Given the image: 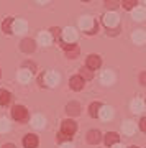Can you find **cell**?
I'll use <instances>...</instances> for the list:
<instances>
[{
	"mask_svg": "<svg viewBox=\"0 0 146 148\" xmlns=\"http://www.w3.org/2000/svg\"><path fill=\"white\" fill-rule=\"evenodd\" d=\"M79 25H81V28L84 32L89 33V35H94V33L99 32V23L94 18H90V16H82L81 21H79Z\"/></svg>",
	"mask_w": 146,
	"mask_h": 148,
	"instance_id": "cell-1",
	"label": "cell"
},
{
	"mask_svg": "<svg viewBox=\"0 0 146 148\" xmlns=\"http://www.w3.org/2000/svg\"><path fill=\"white\" fill-rule=\"evenodd\" d=\"M12 117H13L16 122H21V123L28 122V119H30L28 110H26L23 106H15L13 107V109H12Z\"/></svg>",
	"mask_w": 146,
	"mask_h": 148,
	"instance_id": "cell-2",
	"label": "cell"
},
{
	"mask_svg": "<svg viewBox=\"0 0 146 148\" xmlns=\"http://www.w3.org/2000/svg\"><path fill=\"white\" fill-rule=\"evenodd\" d=\"M61 46L64 48V51H66V56L68 58H71V59H74V58H77L79 56V48L74 45V43H66V41H63V45Z\"/></svg>",
	"mask_w": 146,
	"mask_h": 148,
	"instance_id": "cell-3",
	"label": "cell"
},
{
	"mask_svg": "<svg viewBox=\"0 0 146 148\" xmlns=\"http://www.w3.org/2000/svg\"><path fill=\"white\" fill-rule=\"evenodd\" d=\"M77 130V125H76V122L74 120H64L63 125H61V132L64 135H69V137H72L74 133Z\"/></svg>",
	"mask_w": 146,
	"mask_h": 148,
	"instance_id": "cell-4",
	"label": "cell"
},
{
	"mask_svg": "<svg viewBox=\"0 0 146 148\" xmlns=\"http://www.w3.org/2000/svg\"><path fill=\"white\" fill-rule=\"evenodd\" d=\"M26 28H28V25H26L25 20H13L12 21V33H16V35H21V33L26 32Z\"/></svg>",
	"mask_w": 146,
	"mask_h": 148,
	"instance_id": "cell-5",
	"label": "cell"
},
{
	"mask_svg": "<svg viewBox=\"0 0 146 148\" xmlns=\"http://www.w3.org/2000/svg\"><path fill=\"white\" fill-rule=\"evenodd\" d=\"M104 23L105 27L108 28V30H112V28H117V25H118V16L115 15V13H105L104 15Z\"/></svg>",
	"mask_w": 146,
	"mask_h": 148,
	"instance_id": "cell-6",
	"label": "cell"
},
{
	"mask_svg": "<svg viewBox=\"0 0 146 148\" xmlns=\"http://www.w3.org/2000/svg\"><path fill=\"white\" fill-rule=\"evenodd\" d=\"M20 48H21V51H23V53H33V51H35V48H36V41L31 40V38H25V40L21 41Z\"/></svg>",
	"mask_w": 146,
	"mask_h": 148,
	"instance_id": "cell-7",
	"label": "cell"
},
{
	"mask_svg": "<svg viewBox=\"0 0 146 148\" xmlns=\"http://www.w3.org/2000/svg\"><path fill=\"white\" fill-rule=\"evenodd\" d=\"M44 82H46L49 87H54V86L59 82V74L54 73V71H49V73H46V76H44Z\"/></svg>",
	"mask_w": 146,
	"mask_h": 148,
	"instance_id": "cell-8",
	"label": "cell"
},
{
	"mask_svg": "<svg viewBox=\"0 0 146 148\" xmlns=\"http://www.w3.org/2000/svg\"><path fill=\"white\" fill-rule=\"evenodd\" d=\"M77 40V33H76V30L74 28H66L63 32V41L66 43H74Z\"/></svg>",
	"mask_w": 146,
	"mask_h": 148,
	"instance_id": "cell-9",
	"label": "cell"
},
{
	"mask_svg": "<svg viewBox=\"0 0 146 148\" xmlns=\"http://www.w3.org/2000/svg\"><path fill=\"white\" fill-rule=\"evenodd\" d=\"M23 147H25V148H36L38 147V137H36V135L28 133V135L23 138Z\"/></svg>",
	"mask_w": 146,
	"mask_h": 148,
	"instance_id": "cell-10",
	"label": "cell"
},
{
	"mask_svg": "<svg viewBox=\"0 0 146 148\" xmlns=\"http://www.w3.org/2000/svg\"><path fill=\"white\" fill-rule=\"evenodd\" d=\"M100 64H102V59L97 54H90L87 58V68L89 69H97V68H100Z\"/></svg>",
	"mask_w": 146,
	"mask_h": 148,
	"instance_id": "cell-11",
	"label": "cell"
},
{
	"mask_svg": "<svg viewBox=\"0 0 146 148\" xmlns=\"http://www.w3.org/2000/svg\"><path fill=\"white\" fill-rule=\"evenodd\" d=\"M69 86H71V89H74V90H81L84 87V79L81 76H74V77H71V81H69Z\"/></svg>",
	"mask_w": 146,
	"mask_h": 148,
	"instance_id": "cell-12",
	"label": "cell"
},
{
	"mask_svg": "<svg viewBox=\"0 0 146 148\" xmlns=\"http://www.w3.org/2000/svg\"><path fill=\"white\" fill-rule=\"evenodd\" d=\"M66 112L72 117L79 115V114H81V106H79V102H69L68 106H66Z\"/></svg>",
	"mask_w": 146,
	"mask_h": 148,
	"instance_id": "cell-13",
	"label": "cell"
},
{
	"mask_svg": "<svg viewBox=\"0 0 146 148\" xmlns=\"http://www.w3.org/2000/svg\"><path fill=\"white\" fill-rule=\"evenodd\" d=\"M131 16H133V20H136V21H143L146 18V10L145 8H141V7H135Z\"/></svg>",
	"mask_w": 146,
	"mask_h": 148,
	"instance_id": "cell-14",
	"label": "cell"
},
{
	"mask_svg": "<svg viewBox=\"0 0 146 148\" xmlns=\"http://www.w3.org/2000/svg\"><path fill=\"white\" fill-rule=\"evenodd\" d=\"M31 73L33 71H28V69H20L18 71V81L26 84V82H30L31 81Z\"/></svg>",
	"mask_w": 146,
	"mask_h": 148,
	"instance_id": "cell-15",
	"label": "cell"
},
{
	"mask_svg": "<svg viewBox=\"0 0 146 148\" xmlns=\"http://www.w3.org/2000/svg\"><path fill=\"white\" fill-rule=\"evenodd\" d=\"M100 132L99 130H90L89 133H87V142L90 143V145H97V143L100 142Z\"/></svg>",
	"mask_w": 146,
	"mask_h": 148,
	"instance_id": "cell-16",
	"label": "cell"
},
{
	"mask_svg": "<svg viewBox=\"0 0 146 148\" xmlns=\"http://www.w3.org/2000/svg\"><path fill=\"white\" fill-rule=\"evenodd\" d=\"M99 117L104 119V120H110V119L113 117V109H112V107H104L102 106V109H100V112H99Z\"/></svg>",
	"mask_w": 146,
	"mask_h": 148,
	"instance_id": "cell-17",
	"label": "cell"
},
{
	"mask_svg": "<svg viewBox=\"0 0 146 148\" xmlns=\"http://www.w3.org/2000/svg\"><path fill=\"white\" fill-rule=\"evenodd\" d=\"M113 79H115V76H113V73H112V71H104V73H102V76H100V81H102V84H105V86L112 84V82H113Z\"/></svg>",
	"mask_w": 146,
	"mask_h": 148,
	"instance_id": "cell-18",
	"label": "cell"
},
{
	"mask_svg": "<svg viewBox=\"0 0 146 148\" xmlns=\"http://www.w3.org/2000/svg\"><path fill=\"white\" fill-rule=\"evenodd\" d=\"M131 40H133L136 45H141V43H145V40H146L145 32H143V30H136V32L131 35Z\"/></svg>",
	"mask_w": 146,
	"mask_h": 148,
	"instance_id": "cell-19",
	"label": "cell"
},
{
	"mask_svg": "<svg viewBox=\"0 0 146 148\" xmlns=\"http://www.w3.org/2000/svg\"><path fill=\"white\" fill-rule=\"evenodd\" d=\"M12 101V94L5 89H0V106H7Z\"/></svg>",
	"mask_w": 146,
	"mask_h": 148,
	"instance_id": "cell-20",
	"label": "cell"
},
{
	"mask_svg": "<svg viewBox=\"0 0 146 148\" xmlns=\"http://www.w3.org/2000/svg\"><path fill=\"white\" fill-rule=\"evenodd\" d=\"M118 133H115V132H108L107 133V135H105V143H107V145H115V143L118 142Z\"/></svg>",
	"mask_w": 146,
	"mask_h": 148,
	"instance_id": "cell-21",
	"label": "cell"
},
{
	"mask_svg": "<svg viewBox=\"0 0 146 148\" xmlns=\"http://www.w3.org/2000/svg\"><path fill=\"white\" fill-rule=\"evenodd\" d=\"M31 123L35 128H43L44 127V123H46V120H44V117L43 115H35L31 119Z\"/></svg>",
	"mask_w": 146,
	"mask_h": 148,
	"instance_id": "cell-22",
	"label": "cell"
},
{
	"mask_svg": "<svg viewBox=\"0 0 146 148\" xmlns=\"http://www.w3.org/2000/svg\"><path fill=\"white\" fill-rule=\"evenodd\" d=\"M100 109H102V104H100V102H92V104H90V107H89L90 117H94V119H95V117L99 115Z\"/></svg>",
	"mask_w": 146,
	"mask_h": 148,
	"instance_id": "cell-23",
	"label": "cell"
},
{
	"mask_svg": "<svg viewBox=\"0 0 146 148\" xmlns=\"http://www.w3.org/2000/svg\"><path fill=\"white\" fill-rule=\"evenodd\" d=\"M38 41H40V45H43V46H48V45H51V35L46 32L40 33V36H38Z\"/></svg>",
	"mask_w": 146,
	"mask_h": 148,
	"instance_id": "cell-24",
	"label": "cell"
},
{
	"mask_svg": "<svg viewBox=\"0 0 146 148\" xmlns=\"http://www.w3.org/2000/svg\"><path fill=\"white\" fill-rule=\"evenodd\" d=\"M143 109H145V102L140 101V99H135V101L131 102V110L135 112V114H138V112H143Z\"/></svg>",
	"mask_w": 146,
	"mask_h": 148,
	"instance_id": "cell-25",
	"label": "cell"
},
{
	"mask_svg": "<svg viewBox=\"0 0 146 148\" xmlns=\"http://www.w3.org/2000/svg\"><path fill=\"white\" fill-rule=\"evenodd\" d=\"M136 130V125L133 123V122H125L123 123V133H126V135H133Z\"/></svg>",
	"mask_w": 146,
	"mask_h": 148,
	"instance_id": "cell-26",
	"label": "cell"
},
{
	"mask_svg": "<svg viewBox=\"0 0 146 148\" xmlns=\"http://www.w3.org/2000/svg\"><path fill=\"white\" fill-rule=\"evenodd\" d=\"M12 21H13V18H5V21L2 23V28H3V32L8 33V35L12 33Z\"/></svg>",
	"mask_w": 146,
	"mask_h": 148,
	"instance_id": "cell-27",
	"label": "cell"
},
{
	"mask_svg": "<svg viewBox=\"0 0 146 148\" xmlns=\"http://www.w3.org/2000/svg\"><path fill=\"white\" fill-rule=\"evenodd\" d=\"M138 5V0H123V8L126 10H133Z\"/></svg>",
	"mask_w": 146,
	"mask_h": 148,
	"instance_id": "cell-28",
	"label": "cell"
},
{
	"mask_svg": "<svg viewBox=\"0 0 146 148\" xmlns=\"http://www.w3.org/2000/svg\"><path fill=\"white\" fill-rule=\"evenodd\" d=\"M81 77L82 79H92L94 77V74H92V71H90L89 68H85V69H81Z\"/></svg>",
	"mask_w": 146,
	"mask_h": 148,
	"instance_id": "cell-29",
	"label": "cell"
},
{
	"mask_svg": "<svg viewBox=\"0 0 146 148\" xmlns=\"http://www.w3.org/2000/svg\"><path fill=\"white\" fill-rule=\"evenodd\" d=\"M10 130V123H8V120L7 119H0V132H8Z\"/></svg>",
	"mask_w": 146,
	"mask_h": 148,
	"instance_id": "cell-30",
	"label": "cell"
},
{
	"mask_svg": "<svg viewBox=\"0 0 146 148\" xmlns=\"http://www.w3.org/2000/svg\"><path fill=\"white\" fill-rule=\"evenodd\" d=\"M118 7V0H107V8L108 10H115Z\"/></svg>",
	"mask_w": 146,
	"mask_h": 148,
	"instance_id": "cell-31",
	"label": "cell"
},
{
	"mask_svg": "<svg viewBox=\"0 0 146 148\" xmlns=\"http://www.w3.org/2000/svg\"><path fill=\"white\" fill-rule=\"evenodd\" d=\"M140 128L143 130V132H146V117H143V119H141V122H140Z\"/></svg>",
	"mask_w": 146,
	"mask_h": 148,
	"instance_id": "cell-32",
	"label": "cell"
},
{
	"mask_svg": "<svg viewBox=\"0 0 146 148\" xmlns=\"http://www.w3.org/2000/svg\"><path fill=\"white\" fill-rule=\"evenodd\" d=\"M51 35L53 36H59L61 35V30L59 28H51Z\"/></svg>",
	"mask_w": 146,
	"mask_h": 148,
	"instance_id": "cell-33",
	"label": "cell"
},
{
	"mask_svg": "<svg viewBox=\"0 0 146 148\" xmlns=\"http://www.w3.org/2000/svg\"><path fill=\"white\" fill-rule=\"evenodd\" d=\"M57 140H59V142H63V140H69V135H64V133L61 132L59 135H57Z\"/></svg>",
	"mask_w": 146,
	"mask_h": 148,
	"instance_id": "cell-34",
	"label": "cell"
},
{
	"mask_svg": "<svg viewBox=\"0 0 146 148\" xmlns=\"http://www.w3.org/2000/svg\"><path fill=\"white\" fill-rule=\"evenodd\" d=\"M140 82L143 86H146V73H141L140 74Z\"/></svg>",
	"mask_w": 146,
	"mask_h": 148,
	"instance_id": "cell-35",
	"label": "cell"
},
{
	"mask_svg": "<svg viewBox=\"0 0 146 148\" xmlns=\"http://www.w3.org/2000/svg\"><path fill=\"white\" fill-rule=\"evenodd\" d=\"M2 148H15V145H12V143H7V145H3Z\"/></svg>",
	"mask_w": 146,
	"mask_h": 148,
	"instance_id": "cell-36",
	"label": "cell"
},
{
	"mask_svg": "<svg viewBox=\"0 0 146 148\" xmlns=\"http://www.w3.org/2000/svg\"><path fill=\"white\" fill-rule=\"evenodd\" d=\"M61 148H74V147H72V145H71V143H64V145H63V147H61Z\"/></svg>",
	"mask_w": 146,
	"mask_h": 148,
	"instance_id": "cell-37",
	"label": "cell"
},
{
	"mask_svg": "<svg viewBox=\"0 0 146 148\" xmlns=\"http://www.w3.org/2000/svg\"><path fill=\"white\" fill-rule=\"evenodd\" d=\"M36 2H40V3H46L48 0H36Z\"/></svg>",
	"mask_w": 146,
	"mask_h": 148,
	"instance_id": "cell-38",
	"label": "cell"
},
{
	"mask_svg": "<svg viewBox=\"0 0 146 148\" xmlns=\"http://www.w3.org/2000/svg\"><path fill=\"white\" fill-rule=\"evenodd\" d=\"M113 148H123V147H121V145H115Z\"/></svg>",
	"mask_w": 146,
	"mask_h": 148,
	"instance_id": "cell-39",
	"label": "cell"
},
{
	"mask_svg": "<svg viewBox=\"0 0 146 148\" xmlns=\"http://www.w3.org/2000/svg\"><path fill=\"white\" fill-rule=\"evenodd\" d=\"M131 148H138V147H131Z\"/></svg>",
	"mask_w": 146,
	"mask_h": 148,
	"instance_id": "cell-40",
	"label": "cell"
},
{
	"mask_svg": "<svg viewBox=\"0 0 146 148\" xmlns=\"http://www.w3.org/2000/svg\"><path fill=\"white\" fill-rule=\"evenodd\" d=\"M145 107H146V101H145Z\"/></svg>",
	"mask_w": 146,
	"mask_h": 148,
	"instance_id": "cell-41",
	"label": "cell"
},
{
	"mask_svg": "<svg viewBox=\"0 0 146 148\" xmlns=\"http://www.w3.org/2000/svg\"><path fill=\"white\" fill-rule=\"evenodd\" d=\"M84 2H89V0H84Z\"/></svg>",
	"mask_w": 146,
	"mask_h": 148,
	"instance_id": "cell-42",
	"label": "cell"
},
{
	"mask_svg": "<svg viewBox=\"0 0 146 148\" xmlns=\"http://www.w3.org/2000/svg\"><path fill=\"white\" fill-rule=\"evenodd\" d=\"M0 76H2V73H0Z\"/></svg>",
	"mask_w": 146,
	"mask_h": 148,
	"instance_id": "cell-43",
	"label": "cell"
},
{
	"mask_svg": "<svg viewBox=\"0 0 146 148\" xmlns=\"http://www.w3.org/2000/svg\"><path fill=\"white\" fill-rule=\"evenodd\" d=\"M105 2H107V0H105Z\"/></svg>",
	"mask_w": 146,
	"mask_h": 148,
	"instance_id": "cell-44",
	"label": "cell"
},
{
	"mask_svg": "<svg viewBox=\"0 0 146 148\" xmlns=\"http://www.w3.org/2000/svg\"><path fill=\"white\" fill-rule=\"evenodd\" d=\"M145 2H146V0H145Z\"/></svg>",
	"mask_w": 146,
	"mask_h": 148,
	"instance_id": "cell-45",
	"label": "cell"
}]
</instances>
